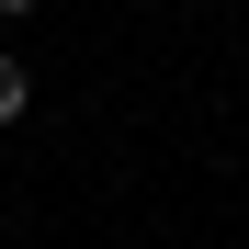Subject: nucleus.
<instances>
[{
  "label": "nucleus",
  "instance_id": "f257e3e1",
  "mask_svg": "<svg viewBox=\"0 0 249 249\" xmlns=\"http://www.w3.org/2000/svg\"><path fill=\"white\" fill-rule=\"evenodd\" d=\"M23 113H34V68H23V57H0V124H23Z\"/></svg>",
  "mask_w": 249,
  "mask_h": 249
},
{
  "label": "nucleus",
  "instance_id": "f03ea898",
  "mask_svg": "<svg viewBox=\"0 0 249 249\" xmlns=\"http://www.w3.org/2000/svg\"><path fill=\"white\" fill-rule=\"evenodd\" d=\"M0 12H34V0H0Z\"/></svg>",
  "mask_w": 249,
  "mask_h": 249
}]
</instances>
